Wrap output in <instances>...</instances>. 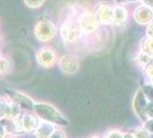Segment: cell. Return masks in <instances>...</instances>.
Wrapping results in <instances>:
<instances>
[{
  "mask_svg": "<svg viewBox=\"0 0 153 138\" xmlns=\"http://www.w3.org/2000/svg\"><path fill=\"white\" fill-rule=\"evenodd\" d=\"M33 113L38 116L40 120L48 121L57 127H65L68 125V120L65 118L62 113L58 111L54 105L46 101H36L33 107Z\"/></svg>",
  "mask_w": 153,
  "mask_h": 138,
  "instance_id": "cell-1",
  "label": "cell"
},
{
  "mask_svg": "<svg viewBox=\"0 0 153 138\" xmlns=\"http://www.w3.org/2000/svg\"><path fill=\"white\" fill-rule=\"evenodd\" d=\"M82 30L78 23V20L74 19H68L61 24L59 28V35L61 38L66 44H74L76 40L80 39Z\"/></svg>",
  "mask_w": 153,
  "mask_h": 138,
  "instance_id": "cell-2",
  "label": "cell"
},
{
  "mask_svg": "<svg viewBox=\"0 0 153 138\" xmlns=\"http://www.w3.org/2000/svg\"><path fill=\"white\" fill-rule=\"evenodd\" d=\"M34 36L41 43H47L54 39V37L57 33V26L55 23H53L49 20H41L38 21L37 24L34 26Z\"/></svg>",
  "mask_w": 153,
  "mask_h": 138,
  "instance_id": "cell-3",
  "label": "cell"
},
{
  "mask_svg": "<svg viewBox=\"0 0 153 138\" xmlns=\"http://www.w3.org/2000/svg\"><path fill=\"white\" fill-rule=\"evenodd\" d=\"M15 121L23 133H34L40 123V118L33 112L29 111H24L19 116L15 118Z\"/></svg>",
  "mask_w": 153,
  "mask_h": 138,
  "instance_id": "cell-4",
  "label": "cell"
},
{
  "mask_svg": "<svg viewBox=\"0 0 153 138\" xmlns=\"http://www.w3.org/2000/svg\"><path fill=\"white\" fill-rule=\"evenodd\" d=\"M36 59L39 66L42 68H51L56 63H58V58L57 52L51 47V46H42L38 50V52L36 54Z\"/></svg>",
  "mask_w": 153,
  "mask_h": 138,
  "instance_id": "cell-5",
  "label": "cell"
},
{
  "mask_svg": "<svg viewBox=\"0 0 153 138\" xmlns=\"http://www.w3.org/2000/svg\"><path fill=\"white\" fill-rule=\"evenodd\" d=\"M76 20L83 33L95 32L101 24L95 12H91V11H83L82 13L78 15Z\"/></svg>",
  "mask_w": 153,
  "mask_h": 138,
  "instance_id": "cell-6",
  "label": "cell"
},
{
  "mask_svg": "<svg viewBox=\"0 0 153 138\" xmlns=\"http://www.w3.org/2000/svg\"><path fill=\"white\" fill-rule=\"evenodd\" d=\"M24 112L22 107L13 101L9 97L0 96V120L5 118H16Z\"/></svg>",
  "mask_w": 153,
  "mask_h": 138,
  "instance_id": "cell-7",
  "label": "cell"
},
{
  "mask_svg": "<svg viewBox=\"0 0 153 138\" xmlns=\"http://www.w3.org/2000/svg\"><path fill=\"white\" fill-rule=\"evenodd\" d=\"M131 16L135 23L140 26H147L153 21V8L140 2V5H136L134 7Z\"/></svg>",
  "mask_w": 153,
  "mask_h": 138,
  "instance_id": "cell-8",
  "label": "cell"
},
{
  "mask_svg": "<svg viewBox=\"0 0 153 138\" xmlns=\"http://www.w3.org/2000/svg\"><path fill=\"white\" fill-rule=\"evenodd\" d=\"M95 14L101 24L112 26V23H113V5L105 2V1H101L96 6Z\"/></svg>",
  "mask_w": 153,
  "mask_h": 138,
  "instance_id": "cell-9",
  "label": "cell"
},
{
  "mask_svg": "<svg viewBox=\"0 0 153 138\" xmlns=\"http://www.w3.org/2000/svg\"><path fill=\"white\" fill-rule=\"evenodd\" d=\"M147 103L149 101H147L145 93L142 90V87H140L135 93L134 100H133V109H134L135 114L137 115V118L142 121H144V122L149 118L146 115V112H145Z\"/></svg>",
  "mask_w": 153,
  "mask_h": 138,
  "instance_id": "cell-10",
  "label": "cell"
},
{
  "mask_svg": "<svg viewBox=\"0 0 153 138\" xmlns=\"http://www.w3.org/2000/svg\"><path fill=\"white\" fill-rule=\"evenodd\" d=\"M58 68L61 69V72H63L64 74H76L79 69V61L74 55L72 54H65L62 55L59 60H58Z\"/></svg>",
  "mask_w": 153,
  "mask_h": 138,
  "instance_id": "cell-11",
  "label": "cell"
},
{
  "mask_svg": "<svg viewBox=\"0 0 153 138\" xmlns=\"http://www.w3.org/2000/svg\"><path fill=\"white\" fill-rule=\"evenodd\" d=\"M9 98L13 101H15L16 104H19L23 111H29V112H33V107L36 101L27 96L26 93H23L21 91H9Z\"/></svg>",
  "mask_w": 153,
  "mask_h": 138,
  "instance_id": "cell-12",
  "label": "cell"
},
{
  "mask_svg": "<svg viewBox=\"0 0 153 138\" xmlns=\"http://www.w3.org/2000/svg\"><path fill=\"white\" fill-rule=\"evenodd\" d=\"M129 19V9L125 5L115 4L113 5V23L112 26H120L127 23Z\"/></svg>",
  "mask_w": 153,
  "mask_h": 138,
  "instance_id": "cell-13",
  "label": "cell"
},
{
  "mask_svg": "<svg viewBox=\"0 0 153 138\" xmlns=\"http://www.w3.org/2000/svg\"><path fill=\"white\" fill-rule=\"evenodd\" d=\"M57 129V125L48 122V121H44V120H40V123H39L37 130L34 131V137L36 138H49L51 136V133Z\"/></svg>",
  "mask_w": 153,
  "mask_h": 138,
  "instance_id": "cell-14",
  "label": "cell"
},
{
  "mask_svg": "<svg viewBox=\"0 0 153 138\" xmlns=\"http://www.w3.org/2000/svg\"><path fill=\"white\" fill-rule=\"evenodd\" d=\"M0 121L4 124V127L6 128V131L8 136H17V135H22L23 133V132L19 130V125L16 124L15 118H1Z\"/></svg>",
  "mask_w": 153,
  "mask_h": 138,
  "instance_id": "cell-15",
  "label": "cell"
},
{
  "mask_svg": "<svg viewBox=\"0 0 153 138\" xmlns=\"http://www.w3.org/2000/svg\"><path fill=\"white\" fill-rule=\"evenodd\" d=\"M140 51H144L153 57V37L145 36L144 38H142L140 43Z\"/></svg>",
  "mask_w": 153,
  "mask_h": 138,
  "instance_id": "cell-16",
  "label": "cell"
},
{
  "mask_svg": "<svg viewBox=\"0 0 153 138\" xmlns=\"http://www.w3.org/2000/svg\"><path fill=\"white\" fill-rule=\"evenodd\" d=\"M10 70H12V61L6 55H1L0 57V75L1 76L7 75Z\"/></svg>",
  "mask_w": 153,
  "mask_h": 138,
  "instance_id": "cell-17",
  "label": "cell"
},
{
  "mask_svg": "<svg viewBox=\"0 0 153 138\" xmlns=\"http://www.w3.org/2000/svg\"><path fill=\"white\" fill-rule=\"evenodd\" d=\"M151 57H152V55H150L149 53L144 52V51H140V52L137 53V55L135 57V61L143 68V67L149 62V60L151 59Z\"/></svg>",
  "mask_w": 153,
  "mask_h": 138,
  "instance_id": "cell-18",
  "label": "cell"
},
{
  "mask_svg": "<svg viewBox=\"0 0 153 138\" xmlns=\"http://www.w3.org/2000/svg\"><path fill=\"white\" fill-rule=\"evenodd\" d=\"M143 72L145 74L147 78L151 79V82L153 81V57H151V59L149 60L145 66L143 67Z\"/></svg>",
  "mask_w": 153,
  "mask_h": 138,
  "instance_id": "cell-19",
  "label": "cell"
},
{
  "mask_svg": "<svg viewBox=\"0 0 153 138\" xmlns=\"http://www.w3.org/2000/svg\"><path fill=\"white\" fill-rule=\"evenodd\" d=\"M24 4L30 8H40L45 4L46 0H23Z\"/></svg>",
  "mask_w": 153,
  "mask_h": 138,
  "instance_id": "cell-20",
  "label": "cell"
},
{
  "mask_svg": "<svg viewBox=\"0 0 153 138\" xmlns=\"http://www.w3.org/2000/svg\"><path fill=\"white\" fill-rule=\"evenodd\" d=\"M150 132L145 128H138L134 131V136L136 138H150Z\"/></svg>",
  "mask_w": 153,
  "mask_h": 138,
  "instance_id": "cell-21",
  "label": "cell"
},
{
  "mask_svg": "<svg viewBox=\"0 0 153 138\" xmlns=\"http://www.w3.org/2000/svg\"><path fill=\"white\" fill-rule=\"evenodd\" d=\"M142 90L144 91L145 93V96H146V98L149 100H153V85L151 84H144V85L142 86Z\"/></svg>",
  "mask_w": 153,
  "mask_h": 138,
  "instance_id": "cell-22",
  "label": "cell"
},
{
  "mask_svg": "<svg viewBox=\"0 0 153 138\" xmlns=\"http://www.w3.org/2000/svg\"><path fill=\"white\" fill-rule=\"evenodd\" d=\"M49 138H66V133L61 127H57V129L51 133V136Z\"/></svg>",
  "mask_w": 153,
  "mask_h": 138,
  "instance_id": "cell-23",
  "label": "cell"
},
{
  "mask_svg": "<svg viewBox=\"0 0 153 138\" xmlns=\"http://www.w3.org/2000/svg\"><path fill=\"white\" fill-rule=\"evenodd\" d=\"M106 138H123V133L120 130H111L108 132Z\"/></svg>",
  "mask_w": 153,
  "mask_h": 138,
  "instance_id": "cell-24",
  "label": "cell"
},
{
  "mask_svg": "<svg viewBox=\"0 0 153 138\" xmlns=\"http://www.w3.org/2000/svg\"><path fill=\"white\" fill-rule=\"evenodd\" d=\"M145 112H146L147 118H153V100H149V103H147V105H146V109H145Z\"/></svg>",
  "mask_w": 153,
  "mask_h": 138,
  "instance_id": "cell-25",
  "label": "cell"
},
{
  "mask_svg": "<svg viewBox=\"0 0 153 138\" xmlns=\"http://www.w3.org/2000/svg\"><path fill=\"white\" fill-rule=\"evenodd\" d=\"M115 4H119V5H125V6H128V5H133V4H138L140 2V0H113Z\"/></svg>",
  "mask_w": 153,
  "mask_h": 138,
  "instance_id": "cell-26",
  "label": "cell"
},
{
  "mask_svg": "<svg viewBox=\"0 0 153 138\" xmlns=\"http://www.w3.org/2000/svg\"><path fill=\"white\" fill-rule=\"evenodd\" d=\"M144 128L150 133H153V118H147L146 121L144 122Z\"/></svg>",
  "mask_w": 153,
  "mask_h": 138,
  "instance_id": "cell-27",
  "label": "cell"
},
{
  "mask_svg": "<svg viewBox=\"0 0 153 138\" xmlns=\"http://www.w3.org/2000/svg\"><path fill=\"white\" fill-rule=\"evenodd\" d=\"M8 135H7V131H6V128L4 127V124L1 123V121H0V138H6Z\"/></svg>",
  "mask_w": 153,
  "mask_h": 138,
  "instance_id": "cell-28",
  "label": "cell"
},
{
  "mask_svg": "<svg viewBox=\"0 0 153 138\" xmlns=\"http://www.w3.org/2000/svg\"><path fill=\"white\" fill-rule=\"evenodd\" d=\"M146 36H150V37H153V21L146 26Z\"/></svg>",
  "mask_w": 153,
  "mask_h": 138,
  "instance_id": "cell-29",
  "label": "cell"
},
{
  "mask_svg": "<svg viewBox=\"0 0 153 138\" xmlns=\"http://www.w3.org/2000/svg\"><path fill=\"white\" fill-rule=\"evenodd\" d=\"M140 4L145 5V6H149L153 8V0H140Z\"/></svg>",
  "mask_w": 153,
  "mask_h": 138,
  "instance_id": "cell-30",
  "label": "cell"
},
{
  "mask_svg": "<svg viewBox=\"0 0 153 138\" xmlns=\"http://www.w3.org/2000/svg\"><path fill=\"white\" fill-rule=\"evenodd\" d=\"M123 138H136L134 136V133H130V132H125L123 133Z\"/></svg>",
  "mask_w": 153,
  "mask_h": 138,
  "instance_id": "cell-31",
  "label": "cell"
},
{
  "mask_svg": "<svg viewBox=\"0 0 153 138\" xmlns=\"http://www.w3.org/2000/svg\"><path fill=\"white\" fill-rule=\"evenodd\" d=\"M90 138H102V137H100V136H93V137H90Z\"/></svg>",
  "mask_w": 153,
  "mask_h": 138,
  "instance_id": "cell-32",
  "label": "cell"
},
{
  "mask_svg": "<svg viewBox=\"0 0 153 138\" xmlns=\"http://www.w3.org/2000/svg\"><path fill=\"white\" fill-rule=\"evenodd\" d=\"M6 138H15V136H7Z\"/></svg>",
  "mask_w": 153,
  "mask_h": 138,
  "instance_id": "cell-33",
  "label": "cell"
},
{
  "mask_svg": "<svg viewBox=\"0 0 153 138\" xmlns=\"http://www.w3.org/2000/svg\"><path fill=\"white\" fill-rule=\"evenodd\" d=\"M150 138H153V133H151V135H150Z\"/></svg>",
  "mask_w": 153,
  "mask_h": 138,
  "instance_id": "cell-34",
  "label": "cell"
},
{
  "mask_svg": "<svg viewBox=\"0 0 153 138\" xmlns=\"http://www.w3.org/2000/svg\"><path fill=\"white\" fill-rule=\"evenodd\" d=\"M0 45H1V37H0Z\"/></svg>",
  "mask_w": 153,
  "mask_h": 138,
  "instance_id": "cell-35",
  "label": "cell"
},
{
  "mask_svg": "<svg viewBox=\"0 0 153 138\" xmlns=\"http://www.w3.org/2000/svg\"><path fill=\"white\" fill-rule=\"evenodd\" d=\"M1 55H2V54H1V52H0V57H1Z\"/></svg>",
  "mask_w": 153,
  "mask_h": 138,
  "instance_id": "cell-36",
  "label": "cell"
},
{
  "mask_svg": "<svg viewBox=\"0 0 153 138\" xmlns=\"http://www.w3.org/2000/svg\"><path fill=\"white\" fill-rule=\"evenodd\" d=\"M152 85H153V81H152Z\"/></svg>",
  "mask_w": 153,
  "mask_h": 138,
  "instance_id": "cell-37",
  "label": "cell"
}]
</instances>
